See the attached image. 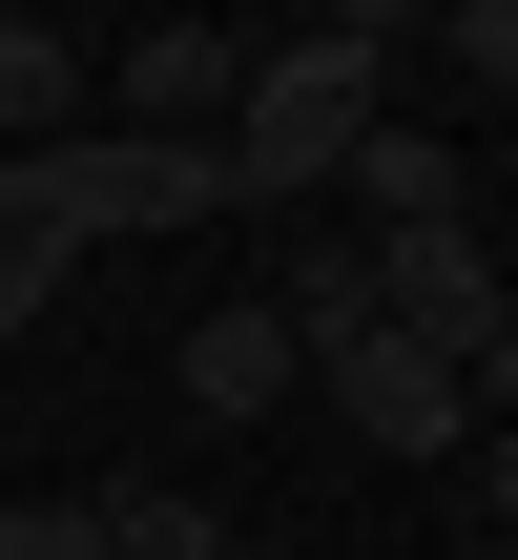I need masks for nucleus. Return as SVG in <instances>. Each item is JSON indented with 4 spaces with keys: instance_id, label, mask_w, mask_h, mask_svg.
<instances>
[{
    "instance_id": "nucleus-4",
    "label": "nucleus",
    "mask_w": 518,
    "mask_h": 560,
    "mask_svg": "<svg viewBox=\"0 0 518 560\" xmlns=\"http://www.w3.org/2000/svg\"><path fill=\"white\" fill-rule=\"evenodd\" d=\"M291 374H311V353H291V312H270V291H249V312H208V332H187V436L291 416Z\"/></svg>"
},
{
    "instance_id": "nucleus-8",
    "label": "nucleus",
    "mask_w": 518,
    "mask_h": 560,
    "mask_svg": "<svg viewBox=\"0 0 518 560\" xmlns=\"http://www.w3.org/2000/svg\"><path fill=\"white\" fill-rule=\"evenodd\" d=\"M83 520H104V560H249L228 520H208V499H187V478H104Z\"/></svg>"
},
{
    "instance_id": "nucleus-5",
    "label": "nucleus",
    "mask_w": 518,
    "mask_h": 560,
    "mask_svg": "<svg viewBox=\"0 0 518 560\" xmlns=\"http://www.w3.org/2000/svg\"><path fill=\"white\" fill-rule=\"evenodd\" d=\"M83 83H104V42H62V21H21V0H0V166L83 145Z\"/></svg>"
},
{
    "instance_id": "nucleus-12",
    "label": "nucleus",
    "mask_w": 518,
    "mask_h": 560,
    "mask_svg": "<svg viewBox=\"0 0 518 560\" xmlns=\"http://www.w3.org/2000/svg\"><path fill=\"white\" fill-rule=\"evenodd\" d=\"M478 520L518 540V416H478Z\"/></svg>"
},
{
    "instance_id": "nucleus-7",
    "label": "nucleus",
    "mask_w": 518,
    "mask_h": 560,
    "mask_svg": "<svg viewBox=\"0 0 518 560\" xmlns=\"http://www.w3.org/2000/svg\"><path fill=\"white\" fill-rule=\"evenodd\" d=\"M332 208H374V249H395V229H457L478 187H457V145H415V125H374V145L332 166Z\"/></svg>"
},
{
    "instance_id": "nucleus-9",
    "label": "nucleus",
    "mask_w": 518,
    "mask_h": 560,
    "mask_svg": "<svg viewBox=\"0 0 518 560\" xmlns=\"http://www.w3.org/2000/svg\"><path fill=\"white\" fill-rule=\"evenodd\" d=\"M62 270H83V249H62V229L21 208V166H0V353H21V332L62 312Z\"/></svg>"
},
{
    "instance_id": "nucleus-6",
    "label": "nucleus",
    "mask_w": 518,
    "mask_h": 560,
    "mask_svg": "<svg viewBox=\"0 0 518 560\" xmlns=\"http://www.w3.org/2000/svg\"><path fill=\"white\" fill-rule=\"evenodd\" d=\"M270 312H291V353H311V374H332L353 332H395V312H374V249H353V229H291V270H270Z\"/></svg>"
},
{
    "instance_id": "nucleus-10",
    "label": "nucleus",
    "mask_w": 518,
    "mask_h": 560,
    "mask_svg": "<svg viewBox=\"0 0 518 560\" xmlns=\"http://www.w3.org/2000/svg\"><path fill=\"white\" fill-rule=\"evenodd\" d=\"M415 62H457L478 104H518V0H457V21H415Z\"/></svg>"
},
{
    "instance_id": "nucleus-2",
    "label": "nucleus",
    "mask_w": 518,
    "mask_h": 560,
    "mask_svg": "<svg viewBox=\"0 0 518 560\" xmlns=\"http://www.w3.org/2000/svg\"><path fill=\"white\" fill-rule=\"evenodd\" d=\"M228 104H249V42H228V21H145V42H104V83H83V125H125V145H228Z\"/></svg>"
},
{
    "instance_id": "nucleus-11",
    "label": "nucleus",
    "mask_w": 518,
    "mask_h": 560,
    "mask_svg": "<svg viewBox=\"0 0 518 560\" xmlns=\"http://www.w3.org/2000/svg\"><path fill=\"white\" fill-rule=\"evenodd\" d=\"M0 560H104V520H83V499H21V520H0Z\"/></svg>"
},
{
    "instance_id": "nucleus-1",
    "label": "nucleus",
    "mask_w": 518,
    "mask_h": 560,
    "mask_svg": "<svg viewBox=\"0 0 518 560\" xmlns=\"http://www.w3.org/2000/svg\"><path fill=\"white\" fill-rule=\"evenodd\" d=\"M395 62L415 21H311V42H249V104H228V208H332V166L395 125Z\"/></svg>"
},
{
    "instance_id": "nucleus-3",
    "label": "nucleus",
    "mask_w": 518,
    "mask_h": 560,
    "mask_svg": "<svg viewBox=\"0 0 518 560\" xmlns=\"http://www.w3.org/2000/svg\"><path fill=\"white\" fill-rule=\"evenodd\" d=\"M332 395H353V436H374V457H478V395H457V353H415V332H353V353H332Z\"/></svg>"
}]
</instances>
